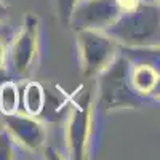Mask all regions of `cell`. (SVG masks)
<instances>
[{"label":"cell","instance_id":"1","mask_svg":"<svg viewBox=\"0 0 160 160\" xmlns=\"http://www.w3.org/2000/svg\"><path fill=\"white\" fill-rule=\"evenodd\" d=\"M158 2L135 0L104 32L120 48H158L160 13Z\"/></svg>","mask_w":160,"mask_h":160},{"label":"cell","instance_id":"2","mask_svg":"<svg viewBox=\"0 0 160 160\" xmlns=\"http://www.w3.org/2000/svg\"><path fill=\"white\" fill-rule=\"evenodd\" d=\"M130 61L125 53H120L98 78V98L96 106L102 114H109L117 109H135L141 106V98L133 93L128 80Z\"/></svg>","mask_w":160,"mask_h":160},{"label":"cell","instance_id":"3","mask_svg":"<svg viewBox=\"0 0 160 160\" xmlns=\"http://www.w3.org/2000/svg\"><path fill=\"white\" fill-rule=\"evenodd\" d=\"M75 34L82 74L87 78H93L114 61L120 47L104 31L80 29Z\"/></svg>","mask_w":160,"mask_h":160},{"label":"cell","instance_id":"4","mask_svg":"<svg viewBox=\"0 0 160 160\" xmlns=\"http://www.w3.org/2000/svg\"><path fill=\"white\" fill-rule=\"evenodd\" d=\"M93 104L91 91L78 93L66 112V146L69 157L78 160L85 158L88 152L90 133L93 127Z\"/></svg>","mask_w":160,"mask_h":160},{"label":"cell","instance_id":"5","mask_svg":"<svg viewBox=\"0 0 160 160\" xmlns=\"http://www.w3.org/2000/svg\"><path fill=\"white\" fill-rule=\"evenodd\" d=\"M40 45V21L34 13H28L22 19L19 32L15 35L11 45L7 50V62L10 72L18 77L26 78L32 68L38 53Z\"/></svg>","mask_w":160,"mask_h":160},{"label":"cell","instance_id":"6","mask_svg":"<svg viewBox=\"0 0 160 160\" xmlns=\"http://www.w3.org/2000/svg\"><path fill=\"white\" fill-rule=\"evenodd\" d=\"M135 0H78L69 16L68 26L74 31H106Z\"/></svg>","mask_w":160,"mask_h":160},{"label":"cell","instance_id":"7","mask_svg":"<svg viewBox=\"0 0 160 160\" xmlns=\"http://www.w3.org/2000/svg\"><path fill=\"white\" fill-rule=\"evenodd\" d=\"M5 130L11 135L16 146H21L26 151L37 152L43 148L47 141V128L40 118L29 115L26 112H13L3 115Z\"/></svg>","mask_w":160,"mask_h":160},{"label":"cell","instance_id":"8","mask_svg":"<svg viewBox=\"0 0 160 160\" xmlns=\"http://www.w3.org/2000/svg\"><path fill=\"white\" fill-rule=\"evenodd\" d=\"M130 61V59H128ZM128 80L130 87L136 96L141 99L148 98L158 88V71L151 62H135L130 61L128 66Z\"/></svg>","mask_w":160,"mask_h":160},{"label":"cell","instance_id":"9","mask_svg":"<svg viewBox=\"0 0 160 160\" xmlns=\"http://www.w3.org/2000/svg\"><path fill=\"white\" fill-rule=\"evenodd\" d=\"M50 93L38 82H28L22 88L21 102L24 104V112L40 118Z\"/></svg>","mask_w":160,"mask_h":160},{"label":"cell","instance_id":"10","mask_svg":"<svg viewBox=\"0 0 160 160\" xmlns=\"http://www.w3.org/2000/svg\"><path fill=\"white\" fill-rule=\"evenodd\" d=\"M21 93L15 80H5L0 83V114L8 115L19 111Z\"/></svg>","mask_w":160,"mask_h":160},{"label":"cell","instance_id":"11","mask_svg":"<svg viewBox=\"0 0 160 160\" xmlns=\"http://www.w3.org/2000/svg\"><path fill=\"white\" fill-rule=\"evenodd\" d=\"M16 142L13 141L11 135L3 128L0 130V160H10L16 157Z\"/></svg>","mask_w":160,"mask_h":160},{"label":"cell","instance_id":"12","mask_svg":"<svg viewBox=\"0 0 160 160\" xmlns=\"http://www.w3.org/2000/svg\"><path fill=\"white\" fill-rule=\"evenodd\" d=\"M56 2V11H58V18L59 21L68 26V21H69V16L72 13V8L75 7V3L78 0H55Z\"/></svg>","mask_w":160,"mask_h":160},{"label":"cell","instance_id":"13","mask_svg":"<svg viewBox=\"0 0 160 160\" xmlns=\"http://www.w3.org/2000/svg\"><path fill=\"white\" fill-rule=\"evenodd\" d=\"M7 45H5V40L0 37V71L5 69L7 66Z\"/></svg>","mask_w":160,"mask_h":160},{"label":"cell","instance_id":"14","mask_svg":"<svg viewBox=\"0 0 160 160\" xmlns=\"http://www.w3.org/2000/svg\"><path fill=\"white\" fill-rule=\"evenodd\" d=\"M8 15H10V10H8L7 3L3 2V0H0V24L7 21Z\"/></svg>","mask_w":160,"mask_h":160},{"label":"cell","instance_id":"15","mask_svg":"<svg viewBox=\"0 0 160 160\" xmlns=\"http://www.w3.org/2000/svg\"><path fill=\"white\" fill-rule=\"evenodd\" d=\"M148 2H158V0H148Z\"/></svg>","mask_w":160,"mask_h":160}]
</instances>
